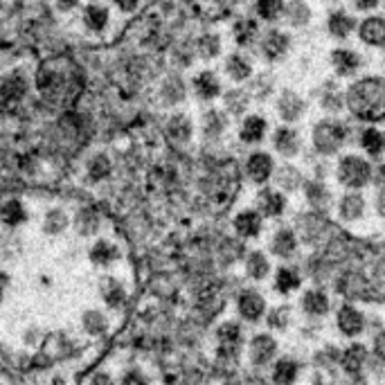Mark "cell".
<instances>
[{"mask_svg":"<svg viewBox=\"0 0 385 385\" xmlns=\"http://www.w3.org/2000/svg\"><path fill=\"white\" fill-rule=\"evenodd\" d=\"M340 210H342V217H345V219H358L360 212H363V199H360L358 194L345 196Z\"/></svg>","mask_w":385,"mask_h":385,"instance_id":"74e56055","label":"cell"},{"mask_svg":"<svg viewBox=\"0 0 385 385\" xmlns=\"http://www.w3.org/2000/svg\"><path fill=\"white\" fill-rule=\"evenodd\" d=\"M111 5V10L120 16H133L140 12L142 0H106Z\"/></svg>","mask_w":385,"mask_h":385,"instance_id":"8d00e7d4","label":"cell"},{"mask_svg":"<svg viewBox=\"0 0 385 385\" xmlns=\"http://www.w3.org/2000/svg\"><path fill=\"white\" fill-rule=\"evenodd\" d=\"M234 230L239 232L241 236H257L261 230V219L257 212L245 210L241 214H236L234 219Z\"/></svg>","mask_w":385,"mask_h":385,"instance_id":"ffe728a7","label":"cell"},{"mask_svg":"<svg viewBox=\"0 0 385 385\" xmlns=\"http://www.w3.org/2000/svg\"><path fill=\"white\" fill-rule=\"evenodd\" d=\"M86 0H52V7L59 14L63 16H70V14H79L81 5H84Z\"/></svg>","mask_w":385,"mask_h":385,"instance_id":"7bdbcfd3","label":"cell"},{"mask_svg":"<svg viewBox=\"0 0 385 385\" xmlns=\"http://www.w3.org/2000/svg\"><path fill=\"white\" fill-rule=\"evenodd\" d=\"M7 286H10V277H7L5 273H0V300H3Z\"/></svg>","mask_w":385,"mask_h":385,"instance_id":"bcb514c9","label":"cell"},{"mask_svg":"<svg viewBox=\"0 0 385 385\" xmlns=\"http://www.w3.org/2000/svg\"><path fill=\"white\" fill-rule=\"evenodd\" d=\"M257 14L264 21H275L282 14V0H257Z\"/></svg>","mask_w":385,"mask_h":385,"instance_id":"d590c367","label":"cell"},{"mask_svg":"<svg viewBox=\"0 0 385 385\" xmlns=\"http://www.w3.org/2000/svg\"><path fill=\"white\" fill-rule=\"evenodd\" d=\"M349 111L367 122H379L385 118V84L381 79H363L349 88Z\"/></svg>","mask_w":385,"mask_h":385,"instance_id":"7a4b0ae2","label":"cell"},{"mask_svg":"<svg viewBox=\"0 0 385 385\" xmlns=\"http://www.w3.org/2000/svg\"><path fill=\"white\" fill-rule=\"evenodd\" d=\"M275 149L284 155H293L298 151V135L291 129H277L275 131Z\"/></svg>","mask_w":385,"mask_h":385,"instance_id":"4316f807","label":"cell"},{"mask_svg":"<svg viewBox=\"0 0 385 385\" xmlns=\"http://www.w3.org/2000/svg\"><path fill=\"white\" fill-rule=\"evenodd\" d=\"M286 47H289V36L282 34V32H268V34L264 36V41H261V50H264V54L268 56V59H277L280 54L286 52Z\"/></svg>","mask_w":385,"mask_h":385,"instance_id":"d6986e66","label":"cell"},{"mask_svg":"<svg viewBox=\"0 0 385 385\" xmlns=\"http://www.w3.org/2000/svg\"><path fill=\"white\" fill-rule=\"evenodd\" d=\"M296 374H298V367L291 363V360H280L273 372V379L277 385H291L296 381Z\"/></svg>","mask_w":385,"mask_h":385,"instance_id":"d6a6232c","label":"cell"},{"mask_svg":"<svg viewBox=\"0 0 385 385\" xmlns=\"http://www.w3.org/2000/svg\"><path fill=\"white\" fill-rule=\"evenodd\" d=\"M97 293H100V300L104 302V307L109 311H120L126 307L129 302V289L122 277L106 273L97 282Z\"/></svg>","mask_w":385,"mask_h":385,"instance_id":"277c9868","label":"cell"},{"mask_svg":"<svg viewBox=\"0 0 385 385\" xmlns=\"http://www.w3.org/2000/svg\"><path fill=\"white\" fill-rule=\"evenodd\" d=\"M289 16H291L293 25H305L309 21V7L302 3V0H293L289 5Z\"/></svg>","mask_w":385,"mask_h":385,"instance_id":"60d3db41","label":"cell"},{"mask_svg":"<svg viewBox=\"0 0 385 385\" xmlns=\"http://www.w3.org/2000/svg\"><path fill=\"white\" fill-rule=\"evenodd\" d=\"M217 338H219V342L221 345H223L226 349H232L236 342H239V327H236L234 322H228V324H223L221 327V329L217 331Z\"/></svg>","mask_w":385,"mask_h":385,"instance_id":"e575fe53","label":"cell"},{"mask_svg":"<svg viewBox=\"0 0 385 385\" xmlns=\"http://www.w3.org/2000/svg\"><path fill=\"white\" fill-rule=\"evenodd\" d=\"M30 221V208L25 201L21 199H7L0 203V223H3L7 230H16V228H23Z\"/></svg>","mask_w":385,"mask_h":385,"instance_id":"8fae6325","label":"cell"},{"mask_svg":"<svg viewBox=\"0 0 385 385\" xmlns=\"http://www.w3.org/2000/svg\"><path fill=\"white\" fill-rule=\"evenodd\" d=\"M245 174L250 176V180L255 183H266L273 174V160H270L268 153H252L248 162H245Z\"/></svg>","mask_w":385,"mask_h":385,"instance_id":"5bb4252c","label":"cell"},{"mask_svg":"<svg viewBox=\"0 0 385 385\" xmlns=\"http://www.w3.org/2000/svg\"><path fill=\"white\" fill-rule=\"evenodd\" d=\"M305 309L309 311V314H324V311H327V298L322 296V293L311 291V293H307V298H305Z\"/></svg>","mask_w":385,"mask_h":385,"instance_id":"b9f144b4","label":"cell"},{"mask_svg":"<svg viewBox=\"0 0 385 385\" xmlns=\"http://www.w3.org/2000/svg\"><path fill=\"white\" fill-rule=\"evenodd\" d=\"M264 133H266V120L259 116H248L239 129V138L245 144H257L264 138Z\"/></svg>","mask_w":385,"mask_h":385,"instance_id":"2e32d148","label":"cell"},{"mask_svg":"<svg viewBox=\"0 0 385 385\" xmlns=\"http://www.w3.org/2000/svg\"><path fill=\"white\" fill-rule=\"evenodd\" d=\"M165 133L174 144L187 146L194 138V120L185 111L169 113V118L165 122Z\"/></svg>","mask_w":385,"mask_h":385,"instance_id":"ba28073f","label":"cell"},{"mask_svg":"<svg viewBox=\"0 0 385 385\" xmlns=\"http://www.w3.org/2000/svg\"><path fill=\"white\" fill-rule=\"evenodd\" d=\"M70 214L63 208H47L43 219H41V232L47 236H61L70 228Z\"/></svg>","mask_w":385,"mask_h":385,"instance_id":"4fadbf2b","label":"cell"},{"mask_svg":"<svg viewBox=\"0 0 385 385\" xmlns=\"http://www.w3.org/2000/svg\"><path fill=\"white\" fill-rule=\"evenodd\" d=\"M383 176H385V167H383Z\"/></svg>","mask_w":385,"mask_h":385,"instance_id":"c3c4849f","label":"cell"},{"mask_svg":"<svg viewBox=\"0 0 385 385\" xmlns=\"http://www.w3.org/2000/svg\"><path fill=\"white\" fill-rule=\"evenodd\" d=\"M360 38L370 45H383L385 43V21L374 16V19H367L363 25H360Z\"/></svg>","mask_w":385,"mask_h":385,"instance_id":"ac0fdd59","label":"cell"},{"mask_svg":"<svg viewBox=\"0 0 385 385\" xmlns=\"http://www.w3.org/2000/svg\"><path fill=\"white\" fill-rule=\"evenodd\" d=\"M192 90V95L196 97L199 102L203 104H210L219 100L221 95H223V86H221V79L214 70L210 68H203L199 72H194L192 79H190V86H187Z\"/></svg>","mask_w":385,"mask_h":385,"instance_id":"5b68a950","label":"cell"},{"mask_svg":"<svg viewBox=\"0 0 385 385\" xmlns=\"http://www.w3.org/2000/svg\"><path fill=\"white\" fill-rule=\"evenodd\" d=\"M273 351H275V342L270 340L268 336H257L250 345V360L255 365H261L273 356Z\"/></svg>","mask_w":385,"mask_h":385,"instance_id":"603a6c76","label":"cell"},{"mask_svg":"<svg viewBox=\"0 0 385 385\" xmlns=\"http://www.w3.org/2000/svg\"><path fill=\"white\" fill-rule=\"evenodd\" d=\"M338 324H340V329L345 333L354 336V333H358L360 329H363V318H360V314L356 309L345 307L340 311V316H338Z\"/></svg>","mask_w":385,"mask_h":385,"instance_id":"f1b7e54d","label":"cell"},{"mask_svg":"<svg viewBox=\"0 0 385 385\" xmlns=\"http://www.w3.org/2000/svg\"><path fill=\"white\" fill-rule=\"evenodd\" d=\"M381 212H383V214H385V194L381 196Z\"/></svg>","mask_w":385,"mask_h":385,"instance_id":"7dc6e473","label":"cell"},{"mask_svg":"<svg viewBox=\"0 0 385 385\" xmlns=\"http://www.w3.org/2000/svg\"><path fill=\"white\" fill-rule=\"evenodd\" d=\"M261 210L270 217L280 214V212L284 210V196L275 194V192H264L261 194Z\"/></svg>","mask_w":385,"mask_h":385,"instance_id":"836d02e7","label":"cell"},{"mask_svg":"<svg viewBox=\"0 0 385 385\" xmlns=\"http://www.w3.org/2000/svg\"><path fill=\"white\" fill-rule=\"evenodd\" d=\"M116 21V12L106 0H86L79 10V28L88 36H106Z\"/></svg>","mask_w":385,"mask_h":385,"instance_id":"3957f363","label":"cell"},{"mask_svg":"<svg viewBox=\"0 0 385 385\" xmlns=\"http://www.w3.org/2000/svg\"><path fill=\"white\" fill-rule=\"evenodd\" d=\"M84 176L88 183H93V185L106 183V180L113 176V158L106 151L90 153L84 162Z\"/></svg>","mask_w":385,"mask_h":385,"instance_id":"9c48e42d","label":"cell"},{"mask_svg":"<svg viewBox=\"0 0 385 385\" xmlns=\"http://www.w3.org/2000/svg\"><path fill=\"white\" fill-rule=\"evenodd\" d=\"M296 248V236H293L289 230H282L280 234L275 236V243H273V250L277 252V255L286 257L289 252Z\"/></svg>","mask_w":385,"mask_h":385,"instance_id":"f35d334b","label":"cell"},{"mask_svg":"<svg viewBox=\"0 0 385 385\" xmlns=\"http://www.w3.org/2000/svg\"><path fill=\"white\" fill-rule=\"evenodd\" d=\"M333 65L338 70V75H351L360 65V59L356 52L349 50H333Z\"/></svg>","mask_w":385,"mask_h":385,"instance_id":"d4e9b609","label":"cell"},{"mask_svg":"<svg viewBox=\"0 0 385 385\" xmlns=\"http://www.w3.org/2000/svg\"><path fill=\"white\" fill-rule=\"evenodd\" d=\"M239 314L245 320H257L264 314V300L255 291H243L239 296Z\"/></svg>","mask_w":385,"mask_h":385,"instance_id":"e0dca14e","label":"cell"},{"mask_svg":"<svg viewBox=\"0 0 385 385\" xmlns=\"http://www.w3.org/2000/svg\"><path fill=\"white\" fill-rule=\"evenodd\" d=\"M358 10H374L376 5H379V0H354Z\"/></svg>","mask_w":385,"mask_h":385,"instance_id":"f6af8a7d","label":"cell"},{"mask_svg":"<svg viewBox=\"0 0 385 385\" xmlns=\"http://www.w3.org/2000/svg\"><path fill=\"white\" fill-rule=\"evenodd\" d=\"M234 41L239 45H250L252 41L257 38V23L255 21H250V19H243V21H236L234 23Z\"/></svg>","mask_w":385,"mask_h":385,"instance_id":"83f0119b","label":"cell"},{"mask_svg":"<svg viewBox=\"0 0 385 385\" xmlns=\"http://www.w3.org/2000/svg\"><path fill=\"white\" fill-rule=\"evenodd\" d=\"M226 129V116L217 109H210L206 116H203V133L208 138H219Z\"/></svg>","mask_w":385,"mask_h":385,"instance_id":"484cf974","label":"cell"},{"mask_svg":"<svg viewBox=\"0 0 385 385\" xmlns=\"http://www.w3.org/2000/svg\"><path fill=\"white\" fill-rule=\"evenodd\" d=\"M88 261L93 264L95 268H104L109 270L113 266L120 264L122 259V248L111 239H95L93 243L88 245Z\"/></svg>","mask_w":385,"mask_h":385,"instance_id":"8992f818","label":"cell"},{"mask_svg":"<svg viewBox=\"0 0 385 385\" xmlns=\"http://www.w3.org/2000/svg\"><path fill=\"white\" fill-rule=\"evenodd\" d=\"M196 54L201 56V59H214V56L221 54V38L219 34H201L196 38Z\"/></svg>","mask_w":385,"mask_h":385,"instance_id":"7402d4cb","label":"cell"},{"mask_svg":"<svg viewBox=\"0 0 385 385\" xmlns=\"http://www.w3.org/2000/svg\"><path fill=\"white\" fill-rule=\"evenodd\" d=\"M347 129L340 122H320L314 131V142L322 153H333L345 142Z\"/></svg>","mask_w":385,"mask_h":385,"instance_id":"52a82bcc","label":"cell"},{"mask_svg":"<svg viewBox=\"0 0 385 385\" xmlns=\"http://www.w3.org/2000/svg\"><path fill=\"white\" fill-rule=\"evenodd\" d=\"M277 111H280V116L286 122H293V120H298L302 116V111H305V104H302V100H300L296 93L286 90V93L282 95V100H280V106H277Z\"/></svg>","mask_w":385,"mask_h":385,"instance_id":"44dd1931","label":"cell"},{"mask_svg":"<svg viewBox=\"0 0 385 385\" xmlns=\"http://www.w3.org/2000/svg\"><path fill=\"white\" fill-rule=\"evenodd\" d=\"M360 144H363V149L370 155H379L385 149V135L376 129H367V131H363Z\"/></svg>","mask_w":385,"mask_h":385,"instance_id":"f546056e","label":"cell"},{"mask_svg":"<svg viewBox=\"0 0 385 385\" xmlns=\"http://www.w3.org/2000/svg\"><path fill=\"white\" fill-rule=\"evenodd\" d=\"M245 273H248L252 280H261V277H266L268 273V261L266 257L261 255V252H252L245 261Z\"/></svg>","mask_w":385,"mask_h":385,"instance_id":"1f68e13d","label":"cell"},{"mask_svg":"<svg viewBox=\"0 0 385 385\" xmlns=\"http://www.w3.org/2000/svg\"><path fill=\"white\" fill-rule=\"evenodd\" d=\"M88 385H118V379L109 370H97L88 379Z\"/></svg>","mask_w":385,"mask_h":385,"instance_id":"ee69618b","label":"cell"},{"mask_svg":"<svg viewBox=\"0 0 385 385\" xmlns=\"http://www.w3.org/2000/svg\"><path fill=\"white\" fill-rule=\"evenodd\" d=\"M329 30H331L333 36L345 38L349 32L354 30V19H349V16L342 14V12H336V14H331V19H329Z\"/></svg>","mask_w":385,"mask_h":385,"instance_id":"4dcf8cb0","label":"cell"},{"mask_svg":"<svg viewBox=\"0 0 385 385\" xmlns=\"http://www.w3.org/2000/svg\"><path fill=\"white\" fill-rule=\"evenodd\" d=\"M336 286L349 298L385 300V245L345 239L333 245Z\"/></svg>","mask_w":385,"mask_h":385,"instance_id":"6da1fadb","label":"cell"},{"mask_svg":"<svg viewBox=\"0 0 385 385\" xmlns=\"http://www.w3.org/2000/svg\"><path fill=\"white\" fill-rule=\"evenodd\" d=\"M223 70L232 81H245L252 75V63L248 56H243L241 52H232L226 56Z\"/></svg>","mask_w":385,"mask_h":385,"instance_id":"9a60e30c","label":"cell"},{"mask_svg":"<svg viewBox=\"0 0 385 385\" xmlns=\"http://www.w3.org/2000/svg\"><path fill=\"white\" fill-rule=\"evenodd\" d=\"M338 178L349 187H363L370 180V165L356 155H347L338 167Z\"/></svg>","mask_w":385,"mask_h":385,"instance_id":"30bf717a","label":"cell"},{"mask_svg":"<svg viewBox=\"0 0 385 385\" xmlns=\"http://www.w3.org/2000/svg\"><path fill=\"white\" fill-rule=\"evenodd\" d=\"M79 324H81V329H84V333L90 336V338H102V336H106L111 329V318L104 309L90 307V309L81 311Z\"/></svg>","mask_w":385,"mask_h":385,"instance_id":"7c38bea8","label":"cell"},{"mask_svg":"<svg viewBox=\"0 0 385 385\" xmlns=\"http://www.w3.org/2000/svg\"><path fill=\"white\" fill-rule=\"evenodd\" d=\"M118 385H151V376L140 365H126L120 370Z\"/></svg>","mask_w":385,"mask_h":385,"instance_id":"cb8c5ba5","label":"cell"},{"mask_svg":"<svg viewBox=\"0 0 385 385\" xmlns=\"http://www.w3.org/2000/svg\"><path fill=\"white\" fill-rule=\"evenodd\" d=\"M298 284H300V280H298V275L293 273V270H289V268H282L280 273H277V282H275V286H277V289H280L282 293H289V291H293Z\"/></svg>","mask_w":385,"mask_h":385,"instance_id":"ab89813d","label":"cell"}]
</instances>
